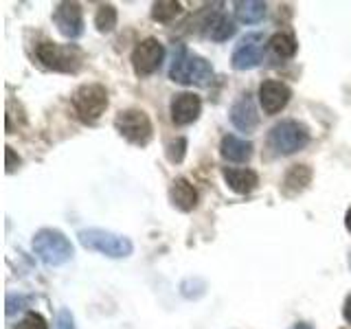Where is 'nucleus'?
I'll return each instance as SVG.
<instances>
[{
	"label": "nucleus",
	"instance_id": "obj_1",
	"mask_svg": "<svg viewBox=\"0 0 351 329\" xmlns=\"http://www.w3.org/2000/svg\"><path fill=\"white\" fill-rule=\"evenodd\" d=\"M169 77L182 86H206L213 80V66L200 55L186 51L184 44H176Z\"/></svg>",
	"mask_w": 351,
	"mask_h": 329
},
{
	"label": "nucleus",
	"instance_id": "obj_2",
	"mask_svg": "<svg viewBox=\"0 0 351 329\" xmlns=\"http://www.w3.org/2000/svg\"><path fill=\"white\" fill-rule=\"evenodd\" d=\"M80 244L88 250L101 252L106 257L112 259H121V257H130L132 250H134V244L130 241V237L112 233V230L106 228H84L80 230Z\"/></svg>",
	"mask_w": 351,
	"mask_h": 329
},
{
	"label": "nucleus",
	"instance_id": "obj_3",
	"mask_svg": "<svg viewBox=\"0 0 351 329\" xmlns=\"http://www.w3.org/2000/svg\"><path fill=\"white\" fill-rule=\"evenodd\" d=\"M33 250L47 266H62L73 257V244L62 230L58 228H42L33 237Z\"/></svg>",
	"mask_w": 351,
	"mask_h": 329
},
{
	"label": "nucleus",
	"instance_id": "obj_4",
	"mask_svg": "<svg viewBox=\"0 0 351 329\" xmlns=\"http://www.w3.org/2000/svg\"><path fill=\"white\" fill-rule=\"evenodd\" d=\"M36 55L47 69L60 73H77L84 62V53L75 44L40 42L36 47Z\"/></svg>",
	"mask_w": 351,
	"mask_h": 329
},
{
	"label": "nucleus",
	"instance_id": "obj_5",
	"mask_svg": "<svg viewBox=\"0 0 351 329\" xmlns=\"http://www.w3.org/2000/svg\"><path fill=\"white\" fill-rule=\"evenodd\" d=\"M310 143V130H307L299 121H281L268 134V145L281 156H290V154L303 149Z\"/></svg>",
	"mask_w": 351,
	"mask_h": 329
},
{
	"label": "nucleus",
	"instance_id": "obj_6",
	"mask_svg": "<svg viewBox=\"0 0 351 329\" xmlns=\"http://www.w3.org/2000/svg\"><path fill=\"white\" fill-rule=\"evenodd\" d=\"M73 106L82 121L93 123L106 112L108 108V90L101 84H84L73 95Z\"/></svg>",
	"mask_w": 351,
	"mask_h": 329
},
{
	"label": "nucleus",
	"instance_id": "obj_7",
	"mask_svg": "<svg viewBox=\"0 0 351 329\" xmlns=\"http://www.w3.org/2000/svg\"><path fill=\"white\" fill-rule=\"evenodd\" d=\"M114 127L125 141L134 143V145H141V147L147 145L154 134L149 117L143 112V110H134V108L119 112L114 119Z\"/></svg>",
	"mask_w": 351,
	"mask_h": 329
},
{
	"label": "nucleus",
	"instance_id": "obj_8",
	"mask_svg": "<svg viewBox=\"0 0 351 329\" xmlns=\"http://www.w3.org/2000/svg\"><path fill=\"white\" fill-rule=\"evenodd\" d=\"M165 60V47L156 38H147L138 42L134 51H132V66H134V73L141 77L154 75Z\"/></svg>",
	"mask_w": 351,
	"mask_h": 329
},
{
	"label": "nucleus",
	"instance_id": "obj_9",
	"mask_svg": "<svg viewBox=\"0 0 351 329\" xmlns=\"http://www.w3.org/2000/svg\"><path fill=\"white\" fill-rule=\"evenodd\" d=\"M263 58V36L261 33H248L246 38H241L230 55V64L235 71H250L261 64Z\"/></svg>",
	"mask_w": 351,
	"mask_h": 329
},
{
	"label": "nucleus",
	"instance_id": "obj_10",
	"mask_svg": "<svg viewBox=\"0 0 351 329\" xmlns=\"http://www.w3.org/2000/svg\"><path fill=\"white\" fill-rule=\"evenodd\" d=\"M53 22L64 38L77 40L84 33V14L77 3H60L53 11Z\"/></svg>",
	"mask_w": 351,
	"mask_h": 329
},
{
	"label": "nucleus",
	"instance_id": "obj_11",
	"mask_svg": "<svg viewBox=\"0 0 351 329\" xmlns=\"http://www.w3.org/2000/svg\"><path fill=\"white\" fill-rule=\"evenodd\" d=\"M292 97V90L283 82H274V80H268L259 86V103L263 108V112L266 114H277L281 110L288 106Z\"/></svg>",
	"mask_w": 351,
	"mask_h": 329
},
{
	"label": "nucleus",
	"instance_id": "obj_12",
	"mask_svg": "<svg viewBox=\"0 0 351 329\" xmlns=\"http://www.w3.org/2000/svg\"><path fill=\"white\" fill-rule=\"evenodd\" d=\"M202 101L193 93H180L171 99V121L176 125H189L200 117Z\"/></svg>",
	"mask_w": 351,
	"mask_h": 329
},
{
	"label": "nucleus",
	"instance_id": "obj_13",
	"mask_svg": "<svg viewBox=\"0 0 351 329\" xmlns=\"http://www.w3.org/2000/svg\"><path fill=\"white\" fill-rule=\"evenodd\" d=\"M228 114H230V123H233L241 132H252L259 125L257 108H255V101H252V97L248 93L241 95L237 101L230 106Z\"/></svg>",
	"mask_w": 351,
	"mask_h": 329
},
{
	"label": "nucleus",
	"instance_id": "obj_14",
	"mask_svg": "<svg viewBox=\"0 0 351 329\" xmlns=\"http://www.w3.org/2000/svg\"><path fill=\"white\" fill-rule=\"evenodd\" d=\"M169 200H171V204L176 208H178V211L189 213L197 204V191H195V186L189 180L176 178L171 182V189H169Z\"/></svg>",
	"mask_w": 351,
	"mask_h": 329
},
{
	"label": "nucleus",
	"instance_id": "obj_15",
	"mask_svg": "<svg viewBox=\"0 0 351 329\" xmlns=\"http://www.w3.org/2000/svg\"><path fill=\"white\" fill-rule=\"evenodd\" d=\"M222 175H224V180H226V184L230 186V189H233L235 193H239V195H246L250 191H255L257 184H259L257 173L252 171V169L224 167Z\"/></svg>",
	"mask_w": 351,
	"mask_h": 329
},
{
	"label": "nucleus",
	"instance_id": "obj_16",
	"mask_svg": "<svg viewBox=\"0 0 351 329\" xmlns=\"http://www.w3.org/2000/svg\"><path fill=\"white\" fill-rule=\"evenodd\" d=\"M219 154L230 162H248L252 156V143L235 134H226L219 143Z\"/></svg>",
	"mask_w": 351,
	"mask_h": 329
},
{
	"label": "nucleus",
	"instance_id": "obj_17",
	"mask_svg": "<svg viewBox=\"0 0 351 329\" xmlns=\"http://www.w3.org/2000/svg\"><path fill=\"white\" fill-rule=\"evenodd\" d=\"M310 180H312V169L307 167V164H294V167L288 173H285L281 191L288 197H292L296 193L305 191V186L310 184Z\"/></svg>",
	"mask_w": 351,
	"mask_h": 329
},
{
	"label": "nucleus",
	"instance_id": "obj_18",
	"mask_svg": "<svg viewBox=\"0 0 351 329\" xmlns=\"http://www.w3.org/2000/svg\"><path fill=\"white\" fill-rule=\"evenodd\" d=\"M204 27H206V38H211L213 42H226L228 38H233L235 31H237V27L233 25V20L222 16V14L213 16Z\"/></svg>",
	"mask_w": 351,
	"mask_h": 329
},
{
	"label": "nucleus",
	"instance_id": "obj_19",
	"mask_svg": "<svg viewBox=\"0 0 351 329\" xmlns=\"http://www.w3.org/2000/svg\"><path fill=\"white\" fill-rule=\"evenodd\" d=\"M233 7L237 20L244 25H255L266 16V3H259V0H237Z\"/></svg>",
	"mask_w": 351,
	"mask_h": 329
},
{
	"label": "nucleus",
	"instance_id": "obj_20",
	"mask_svg": "<svg viewBox=\"0 0 351 329\" xmlns=\"http://www.w3.org/2000/svg\"><path fill=\"white\" fill-rule=\"evenodd\" d=\"M270 51L281 60H290L296 53V40L290 36V33H274V36L268 40Z\"/></svg>",
	"mask_w": 351,
	"mask_h": 329
},
{
	"label": "nucleus",
	"instance_id": "obj_21",
	"mask_svg": "<svg viewBox=\"0 0 351 329\" xmlns=\"http://www.w3.org/2000/svg\"><path fill=\"white\" fill-rule=\"evenodd\" d=\"M182 5L176 3V0H160V3H154L152 7V18L156 22H171L176 16H180Z\"/></svg>",
	"mask_w": 351,
	"mask_h": 329
},
{
	"label": "nucleus",
	"instance_id": "obj_22",
	"mask_svg": "<svg viewBox=\"0 0 351 329\" xmlns=\"http://www.w3.org/2000/svg\"><path fill=\"white\" fill-rule=\"evenodd\" d=\"M95 27L101 33H110L117 27V9H114V5H101L97 9Z\"/></svg>",
	"mask_w": 351,
	"mask_h": 329
},
{
	"label": "nucleus",
	"instance_id": "obj_23",
	"mask_svg": "<svg viewBox=\"0 0 351 329\" xmlns=\"http://www.w3.org/2000/svg\"><path fill=\"white\" fill-rule=\"evenodd\" d=\"M184 151H186V138H178V141L169 143V147H167V158H169L171 162H182Z\"/></svg>",
	"mask_w": 351,
	"mask_h": 329
},
{
	"label": "nucleus",
	"instance_id": "obj_24",
	"mask_svg": "<svg viewBox=\"0 0 351 329\" xmlns=\"http://www.w3.org/2000/svg\"><path fill=\"white\" fill-rule=\"evenodd\" d=\"M18 329H49V325H47V321H44V316H42V314H38V312H29V314L25 316V321L20 323Z\"/></svg>",
	"mask_w": 351,
	"mask_h": 329
},
{
	"label": "nucleus",
	"instance_id": "obj_25",
	"mask_svg": "<svg viewBox=\"0 0 351 329\" xmlns=\"http://www.w3.org/2000/svg\"><path fill=\"white\" fill-rule=\"evenodd\" d=\"M55 329H75V318H73L71 310H66V307H62V310L58 312V321H55Z\"/></svg>",
	"mask_w": 351,
	"mask_h": 329
},
{
	"label": "nucleus",
	"instance_id": "obj_26",
	"mask_svg": "<svg viewBox=\"0 0 351 329\" xmlns=\"http://www.w3.org/2000/svg\"><path fill=\"white\" fill-rule=\"evenodd\" d=\"M20 164V156H16V151L11 149V147H7V171L11 173V171H16V167Z\"/></svg>",
	"mask_w": 351,
	"mask_h": 329
},
{
	"label": "nucleus",
	"instance_id": "obj_27",
	"mask_svg": "<svg viewBox=\"0 0 351 329\" xmlns=\"http://www.w3.org/2000/svg\"><path fill=\"white\" fill-rule=\"evenodd\" d=\"M343 316H345V321L351 325V294L347 296V301H345V307H343Z\"/></svg>",
	"mask_w": 351,
	"mask_h": 329
},
{
	"label": "nucleus",
	"instance_id": "obj_28",
	"mask_svg": "<svg viewBox=\"0 0 351 329\" xmlns=\"http://www.w3.org/2000/svg\"><path fill=\"white\" fill-rule=\"evenodd\" d=\"M292 329H312V325H307V323H296Z\"/></svg>",
	"mask_w": 351,
	"mask_h": 329
},
{
	"label": "nucleus",
	"instance_id": "obj_29",
	"mask_svg": "<svg viewBox=\"0 0 351 329\" xmlns=\"http://www.w3.org/2000/svg\"><path fill=\"white\" fill-rule=\"evenodd\" d=\"M345 226L351 230V208H349V211H347V217H345Z\"/></svg>",
	"mask_w": 351,
	"mask_h": 329
}]
</instances>
